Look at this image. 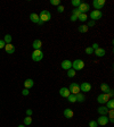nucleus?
<instances>
[{"mask_svg":"<svg viewBox=\"0 0 114 127\" xmlns=\"http://www.w3.org/2000/svg\"><path fill=\"white\" fill-rule=\"evenodd\" d=\"M39 18H40V21L42 22V23L50 21V18H51L50 11H49V10H42L41 13L39 14Z\"/></svg>","mask_w":114,"mask_h":127,"instance_id":"obj_1","label":"nucleus"},{"mask_svg":"<svg viewBox=\"0 0 114 127\" xmlns=\"http://www.w3.org/2000/svg\"><path fill=\"white\" fill-rule=\"evenodd\" d=\"M85 67V61L81 60V59H77L72 63V69H74L75 71L77 70H81V69Z\"/></svg>","mask_w":114,"mask_h":127,"instance_id":"obj_2","label":"nucleus"},{"mask_svg":"<svg viewBox=\"0 0 114 127\" xmlns=\"http://www.w3.org/2000/svg\"><path fill=\"white\" fill-rule=\"evenodd\" d=\"M43 58V52L41 50H34L32 52V60L34 61H40Z\"/></svg>","mask_w":114,"mask_h":127,"instance_id":"obj_3","label":"nucleus"},{"mask_svg":"<svg viewBox=\"0 0 114 127\" xmlns=\"http://www.w3.org/2000/svg\"><path fill=\"white\" fill-rule=\"evenodd\" d=\"M67 89L70 90L71 94H75V95H77L78 93H80V85L78 84V83H71L70 87H67Z\"/></svg>","mask_w":114,"mask_h":127,"instance_id":"obj_4","label":"nucleus"},{"mask_svg":"<svg viewBox=\"0 0 114 127\" xmlns=\"http://www.w3.org/2000/svg\"><path fill=\"white\" fill-rule=\"evenodd\" d=\"M102 16H103V14H102L101 10H93L90 13V18H91V21H94V22L101 19Z\"/></svg>","mask_w":114,"mask_h":127,"instance_id":"obj_5","label":"nucleus"},{"mask_svg":"<svg viewBox=\"0 0 114 127\" xmlns=\"http://www.w3.org/2000/svg\"><path fill=\"white\" fill-rule=\"evenodd\" d=\"M110 95L107 94V93H102V94H99L98 95V98H97V101H98L99 103H102V104H103V103H106L107 101L110 100Z\"/></svg>","mask_w":114,"mask_h":127,"instance_id":"obj_6","label":"nucleus"},{"mask_svg":"<svg viewBox=\"0 0 114 127\" xmlns=\"http://www.w3.org/2000/svg\"><path fill=\"white\" fill-rule=\"evenodd\" d=\"M78 9L80 10V13L81 14H86L87 11H89L90 6H89V3H87V2H81V5L78 7Z\"/></svg>","mask_w":114,"mask_h":127,"instance_id":"obj_7","label":"nucleus"},{"mask_svg":"<svg viewBox=\"0 0 114 127\" xmlns=\"http://www.w3.org/2000/svg\"><path fill=\"white\" fill-rule=\"evenodd\" d=\"M104 5H105V0H94V2H93V6L95 7V10L102 9Z\"/></svg>","mask_w":114,"mask_h":127,"instance_id":"obj_8","label":"nucleus"},{"mask_svg":"<svg viewBox=\"0 0 114 127\" xmlns=\"http://www.w3.org/2000/svg\"><path fill=\"white\" fill-rule=\"evenodd\" d=\"M72 68V61L71 60H67V59H65V60L62 61V69H64V70H69V69Z\"/></svg>","mask_w":114,"mask_h":127,"instance_id":"obj_9","label":"nucleus"},{"mask_svg":"<svg viewBox=\"0 0 114 127\" xmlns=\"http://www.w3.org/2000/svg\"><path fill=\"white\" fill-rule=\"evenodd\" d=\"M80 90L82 91V92H89V91L91 90V85L89 84L88 82H83L81 83V85H80Z\"/></svg>","mask_w":114,"mask_h":127,"instance_id":"obj_10","label":"nucleus"},{"mask_svg":"<svg viewBox=\"0 0 114 127\" xmlns=\"http://www.w3.org/2000/svg\"><path fill=\"white\" fill-rule=\"evenodd\" d=\"M107 123H109L107 116H101L98 118V120H97V124L101 125V126H105V125H107Z\"/></svg>","mask_w":114,"mask_h":127,"instance_id":"obj_11","label":"nucleus"},{"mask_svg":"<svg viewBox=\"0 0 114 127\" xmlns=\"http://www.w3.org/2000/svg\"><path fill=\"white\" fill-rule=\"evenodd\" d=\"M5 50L8 55H13V53L15 52V47H14L11 43H8V44L5 45Z\"/></svg>","mask_w":114,"mask_h":127,"instance_id":"obj_12","label":"nucleus"},{"mask_svg":"<svg viewBox=\"0 0 114 127\" xmlns=\"http://www.w3.org/2000/svg\"><path fill=\"white\" fill-rule=\"evenodd\" d=\"M59 94H61V96H63V98H67V96L71 94V92H70V90L67 87H62L61 90H59Z\"/></svg>","mask_w":114,"mask_h":127,"instance_id":"obj_13","label":"nucleus"},{"mask_svg":"<svg viewBox=\"0 0 114 127\" xmlns=\"http://www.w3.org/2000/svg\"><path fill=\"white\" fill-rule=\"evenodd\" d=\"M30 21L32 22V23H35V24H39L40 22V18H39V15L35 13H32L31 15H30Z\"/></svg>","mask_w":114,"mask_h":127,"instance_id":"obj_14","label":"nucleus"},{"mask_svg":"<svg viewBox=\"0 0 114 127\" xmlns=\"http://www.w3.org/2000/svg\"><path fill=\"white\" fill-rule=\"evenodd\" d=\"M32 47H33V49H34V50H40V49H41V47H42V42H41L40 40H34V41H33V43H32Z\"/></svg>","mask_w":114,"mask_h":127,"instance_id":"obj_15","label":"nucleus"},{"mask_svg":"<svg viewBox=\"0 0 114 127\" xmlns=\"http://www.w3.org/2000/svg\"><path fill=\"white\" fill-rule=\"evenodd\" d=\"M34 85V82H33V79H31V78H27V79H25V82H24V89H31L32 86Z\"/></svg>","mask_w":114,"mask_h":127,"instance_id":"obj_16","label":"nucleus"},{"mask_svg":"<svg viewBox=\"0 0 114 127\" xmlns=\"http://www.w3.org/2000/svg\"><path fill=\"white\" fill-rule=\"evenodd\" d=\"M97 112H98L101 116H106L107 115V112H109V109L106 108V107H99L98 109H97Z\"/></svg>","mask_w":114,"mask_h":127,"instance_id":"obj_17","label":"nucleus"},{"mask_svg":"<svg viewBox=\"0 0 114 127\" xmlns=\"http://www.w3.org/2000/svg\"><path fill=\"white\" fill-rule=\"evenodd\" d=\"M94 53H95L97 57H104V56H105V49H103V48H98V49L94 50Z\"/></svg>","mask_w":114,"mask_h":127,"instance_id":"obj_18","label":"nucleus"},{"mask_svg":"<svg viewBox=\"0 0 114 127\" xmlns=\"http://www.w3.org/2000/svg\"><path fill=\"white\" fill-rule=\"evenodd\" d=\"M73 116H74V112L72 109H65L64 110V117L65 118H72Z\"/></svg>","mask_w":114,"mask_h":127,"instance_id":"obj_19","label":"nucleus"},{"mask_svg":"<svg viewBox=\"0 0 114 127\" xmlns=\"http://www.w3.org/2000/svg\"><path fill=\"white\" fill-rule=\"evenodd\" d=\"M101 90L103 91V93H109L111 89H110V86L106 84V83H103V84L101 85Z\"/></svg>","mask_w":114,"mask_h":127,"instance_id":"obj_20","label":"nucleus"},{"mask_svg":"<svg viewBox=\"0 0 114 127\" xmlns=\"http://www.w3.org/2000/svg\"><path fill=\"white\" fill-rule=\"evenodd\" d=\"M67 100H69V102H71V103L77 102V95L75 94H70L69 96H67Z\"/></svg>","mask_w":114,"mask_h":127,"instance_id":"obj_21","label":"nucleus"},{"mask_svg":"<svg viewBox=\"0 0 114 127\" xmlns=\"http://www.w3.org/2000/svg\"><path fill=\"white\" fill-rule=\"evenodd\" d=\"M86 100V96L82 94V93H78L77 94V101L78 102H83Z\"/></svg>","mask_w":114,"mask_h":127,"instance_id":"obj_22","label":"nucleus"},{"mask_svg":"<svg viewBox=\"0 0 114 127\" xmlns=\"http://www.w3.org/2000/svg\"><path fill=\"white\" fill-rule=\"evenodd\" d=\"M11 40H13V37H11L10 34H6L5 37H3V42H5L6 44H8V43L11 42Z\"/></svg>","mask_w":114,"mask_h":127,"instance_id":"obj_23","label":"nucleus"},{"mask_svg":"<svg viewBox=\"0 0 114 127\" xmlns=\"http://www.w3.org/2000/svg\"><path fill=\"white\" fill-rule=\"evenodd\" d=\"M88 30H89V27H88L87 25H81V26L79 27V32H80V33H87Z\"/></svg>","mask_w":114,"mask_h":127,"instance_id":"obj_24","label":"nucleus"},{"mask_svg":"<svg viewBox=\"0 0 114 127\" xmlns=\"http://www.w3.org/2000/svg\"><path fill=\"white\" fill-rule=\"evenodd\" d=\"M78 19H79L80 22H86L88 19V16H87V14H81V15L78 17Z\"/></svg>","mask_w":114,"mask_h":127,"instance_id":"obj_25","label":"nucleus"},{"mask_svg":"<svg viewBox=\"0 0 114 127\" xmlns=\"http://www.w3.org/2000/svg\"><path fill=\"white\" fill-rule=\"evenodd\" d=\"M109 122L113 123L114 118H113V109H109Z\"/></svg>","mask_w":114,"mask_h":127,"instance_id":"obj_26","label":"nucleus"},{"mask_svg":"<svg viewBox=\"0 0 114 127\" xmlns=\"http://www.w3.org/2000/svg\"><path fill=\"white\" fill-rule=\"evenodd\" d=\"M32 123V118L30 116H26L24 118V125H31Z\"/></svg>","mask_w":114,"mask_h":127,"instance_id":"obj_27","label":"nucleus"},{"mask_svg":"<svg viewBox=\"0 0 114 127\" xmlns=\"http://www.w3.org/2000/svg\"><path fill=\"white\" fill-rule=\"evenodd\" d=\"M75 74H77V73H75L74 69L71 68V69H69V70H67V76H69V77H74Z\"/></svg>","mask_w":114,"mask_h":127,"instance_id":"obj_28","label":"nucleus"},{"mask_svg":"<svg viewBox=\"0 0 114 127\" xmlns=\"http://www.w3.org/2000/svg\"><path fill=\"white\" fill-rule=\"evenodd\" d=\"M106 103H107V107H106L107 109H113V107H114V101L112 100V99H110V100L107 101Z\"/></svg>","mask_w":114,"mask_h":127,"instance_id":"obj_29","label":"nucleus"},{"mask_svg":"<svg viewBox=\"0 0 114 127\" xmlns=\"http://www.w3.org/2000/svg\"><path fill=\"white\" fill-rule=\"evenodd\" d=\"M72 15L75 16V17L78 18V17H79V16L81 15V13H80V10L78 9V8H75V9H73V11H72Z\"/></svg>","mask_w":114,"mask_h":127,"instance_id":"obj_30","label":"nucleus"},{"mask_svg":"<svg viewBox=\"0 0 114 127\" xmlns=\"http://www.w3.org/2000/svg\"><path fill=\"white\" fill-rule=\"evenodd\" d=\"M72 6H74V7H79L81 5V1L80 0H72Z\"/></svg>","mask_w":114,"mask_h":127,"instance_id":"obj_31","label":"nucleus"},{"mask_svg":"<svg viewBox=\"0 0 114 127\" xmlns=\"http://www.w3.org/2000/svg\"><path fill=\"white\" fill-rule=\"evenodd\" d=\"M50 5H53V6H59V5H61V1H59V0H50Z\"/></svg>","mask_w":114,"mask_h":127,"instance_id":"obj_32","label":"nucleus"},{"mask_svg":"<svg viewBox=\"0 0 114 127\" xmlns=\"http://www.w3.org/2000/svg\"><path fill=\"white\" fill-rule=\"evenodd\" d=\"M86 53H87V55H91V53H94V49L91 47L86 48Z\"/></svg>","mask_w":114,"mask_h":127,"instance_id":"obj_33","label":"nucleus"},{"mask_svg":"<svg viewBox=\"0 0 114 127\" xmlns=\"http://www.w3.org/2000/svg\"><path fill=\"white\" fill-rule=\"evenodd\" d=\"M89 127H98V124H97L96 120H91V122L89 123Z\"/></svg>","mask_w":114,"mask_h":127,"instance_id":"obj_34","label":"nucleus"},{"mask_svg":"<svg viewBox=\"0 0 114 127\" xmlns=\"http://www.w3.org/2000/svg\"><path fill=\"white\" fill-rule=\"evenodd\" d=\"M22 94H23L24 96H26V95H29V94H30V91L27 90V89H24V90L22 91Z\"/></svg>","mask_w":114,"mask_h":127,"instance_id":"obj_35","label":"nucleus"},{"mask_svg":"<svg viewBox=\"0 0 114 127\" xmlns=\"http://www.w3.org/2000/svg\"><path fill=\"white\" fill-rule=\"evenodd\" d=\"M57 11H58V13H63V11H64V6L59 5L58 7H57Z\"/></svg>","mask_w":114,"mask_h":127,"instance_id":"obj_36","label":"nucleus"},{"mask_svg":"<svg viewBox=\"0 0 114 127\" xmlns=\"http://www.w3.org/2000/svg\"><path fill=\"white\" fill-rule=\"evenodd\" d=\"M6 43L3 42V40H0V49H2V48H5Z\"/></svg>","mask_w":114,"mask_h":127,"instance_id":"obj_37","label":"nucleus"},{"mask_svg":"<svg viewBox=\"0 0 114 127\" xmlns=\"http://www.w3.org/2000/svg\"><path fill=\"white\" fill-rule=\"evenodd\" d=\"M94 25H95V22H94V21H90V22H89V23H88V25H87V26H88V27H93Z\"/></svg>","mask_w":114,"mask_h":127,"instance_id":"obj_38","label":"nucleus"},{"mask_svg":"<svg viewBox=\"0 0 114 127\" xmlns=\"http://www.w3.org/2000/svg\"><path fill=\"white\" fill-rule=\"evenodd\" d=\"M91 48H93V49H94V50H96V49H98V43H94V44L93 45H91Z\"/></svg>","mask_w":114,"mask_h":127,"instance_id":"obj_39","label":"nucleus"},{"mask_svg":"<svg viewBox=\"0 0 114 127\" xmlns=\"http://www.w3.org/2000/svg\"><path fill=\"white\" fill-rule=\"evenodd\" d=\"M107 94H109L110 95V98H113V95H114V92H113V91H112V90H110V92L109 93H107Z\"/></svg>","mask_w":114,"mask_h":127,"instance_id":"obj_40","label":"nucleus"},{"mask_svg":"<svg viewBox=\"0 0 114 127\" xmlns=\"http://www.w3.org/2000/svg\"><path fill=\"white\" fill-rule=\"evenodd\" d=\"M26 115L31 117V115H32V110H31V109H27V110H26Z\"/></svg>","mask_w":114,"mask_h":127,"instance_id":"obj_41","label":"nucleus"},{"mask_svg":"<svg viewBox=\"0 0 114 127\" xmlns=\"http://www.w3.org/2000/svg\"><path fill=\"white\" fill-rule=\"evenodd\" d=\"M71 21H72V22H75V21H78V18L75 17V16L72 15V16H71Z\"/></svg>","mask_w":114,"mask_h":127,"instance_id":"obj_42","label":"nucleus"},{"mask_svg":"<svg viewBox=\"0 0 114 127\" xmlns=\"http://www.w3.org/2000/svg\"><path fill=\"white\" fill-rule=\"evenodd\" d=\"M18 127H25V125H19Z\"/></svg>","mask_w":114,"mask_h":127,"instance_id":"obj_43","label":"nucleus"}]
</instances>
